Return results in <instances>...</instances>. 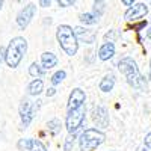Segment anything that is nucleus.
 <instances>
[{"instance_id": "1", "label": "nucleus", "mask_w": 151, "mask_h": 151, "mask_svg": "<svg viewBox=\"0 0 151 151\" xmlns=\"http://www.w3.org/2000/svg\"><path fill=\"white\" fill-rule=\"evenodd\" d=\"M118 70L125 76L127 79V83L134 88L137 91H145L147 89V80L145 77L139 73V68H137L136 62L132 59V58H122L119 62H118Z\"/></svg>"}, {"instance_id": "2", "label": "nucleus", "mask_w": 151, "mask_h": 151, "mask_svg": "<svg viewBox=\"0 0 151 151\" xmlns=\"http://www.w3.org/2000/svg\"><path fill=\"white\" fill-rule=\"evenodd\" d=\"M27 52V41L21 36H15L12 38L8 48H6V56H5V62L9 68H17Z\"/></svg>"}, {"instance_id": "3", "label": "nucleus", "mask_w": 151, "mask_h": 151, "mask_svg": "<svg viewBox=\"0 0 151 151\" xmlns=\"http://www.w3.org/2000/svg\"><path fill=\"white\" fill-rule=\"evenodd\" d=\"M56 38L58 42L60 45V48L68 55V56H74L79 50V41L74 35L73 27H70L68 24H60L56 30Z\"/></svg>"}, {"instance_id": "4", "label": "nucleus", "mask_w": 151, "mask_h": 151, "mask_svg": "<svg viewBox=\"0 0 151 151\" xmlns=\"http://www.w3.org/2000/svg\"><path fill=\"white\" fill-rule=\"evenodd\" d=\"M106 141V134L98 129H86L79 137L80 151H94Z\"/></svg>"}, {"instance_id": "5", "label": "nucleus", "mask_w": 151, "mask_h": 151, "mask_svg": "<svg viewBox=\"0 0 151 151\" xmlns=\"http://www.w3.org/2000/svg\"><path fill=\"white\" fill-rule=\"evenodd\" d=\"M86 118V106H80L77 109H71L67 113L65 118V127L68 130V133H77V130L83 125Z\"/></svg>"}, {"instance_id": "6", "label": "nucleus", "mask_w": 151, "mask_h": 151, "mask_svg": "<svg viewBox=\"0 0 151 151\" xmlns=\"http://www.w3.org/2000/svg\"><path fill=\"white\" fill-rule=\"evenodd\" d=\"M38 110V104H35L33 101H30L29 98H23L21 104H20V118H21V124L24 129H27L30 122L33 121L35 115Z\"/></svg>"}, {"instance_id": "7", "label": "nucleus", "mask_w": 151, "mask_h": 151, "mask_svg": "<svg viewBox=\"0 0 151 151\" xmlns=\"http://www.w3.org/2000/svg\"><path fill=\"white\" fill-rule=\"evenodd\" d=\"M35 14H36V5L29 3L27 6H24L18 12V15H17V24H18V27L21 30H24V29L29 26V23L32 21V18H33Z\"/></svg>"}, {"instance_id": "8", "label": "nucleus", "mask_w": 151, "mask_h": 151, "mask_svg": "<svg viewBox=\"0 0 151 151\" xmlns=\"http://www.w3.org/2000/svg\"><path fill=\"white\" fill-rule=\"evenodd\" d=\"M92 121L98 129H106L109 125V112L103 104H95L92 109Z\"/></svg>"}, {"instance_id": "9", "label": "nucleus", "mask_w": 151, "mask_h": 151, "mask_svg": "<svg viewBox=\"0 0 151 151\" xmlns=\"http://www.w3.org/2000/svg\"><path fill=\"white\" fill-rule=\"evenodd\" d=\"M20 151H47V147L41 142L35 139V137H24L20 139L17 144Z\"/></svg>"}, {"instance_id": "10", "label": "nucleus", "mask_w": 151, "mask_h": 151, "mask_svg": "<svg viewBox=\"0 0 151 151\" xmlns=\"http://www.w3.org/2000/svg\"><path fill=\"white\" fill-rule=\"evenodd\" d=\"M148 14V6L145 3H136L127 9V12L124 14V18L127 21H136Z\"/></svg>"}, {"instance_id": "11", "label": "nucleus", "mask_w": 151, "mask_h": 151, "mask_svg": "<svg viewBox=\"0 0 151 151\" xmlns=\"http://www.w3.org/2000/svg\"><path fill=\"white\" fill-rule=\"evenodd\" d=\"M85 101H86V94H85V91L80 89V88H74V89L71 91V94H70L67 107H68V110H71V109H77V107L83 106Z\"/></svg>"}, {"instance_id": "12", "label": "nucleus", "mask_w": 151, "mask_h": 151, "mask_svg": "<svg viewBox=\"0 0 151 151\" xmlns=\"http://www.w3.org/2000/svg\"><path fill=\"white\" fill-rule=\"evenodd\" d=\"M73 30H74V35H76V38H77V41H83V42H86V44H92V42H95V40H97L95 30L85 29V27H80V26L74 27Z\"/></svg>"}, {"instance_id": "13", "label": "nucleus", "mask_w": 151, "mask_h": 151, "mask_svg": "<svg viewBox=\"0 0 151 151\" xmlns=\"http://www.w3.org/2000/svg\"><path fill=\"white\" fill-rule=\"evenodd\" d=\"M113 55H115V44L112 41H106L98 48V59L100 60H109L113 58Z\"/></svg>"}, {"instance_id": "14", "label": "nucleus", "mask_w": 151, "mask_h": 151, "mask_svg": "<svg viewBox=\"0 0 151 151\" xmlns=\"http://www.w3.org/2000/svg\"><path fill=\"white\" fill-rule=\"evenodd\" d=\"M58 65V58L56 55H53L52 52H45L41 55V67L47 71V70H52Z\"/></svg>"}, {"instance_id": "15", "label": "nucleus", "mask_w": 151, "mask_h": 151, "mask_svg": "<svg viewBox=\"0 0 151 151\" xmlns=\"http://www.w3.org/2000/svg\"><path fill=\"white\" fill-rule=\"evenodd\" d=\"M113 86H115V76H113L112 73L106 74L101 79V82H100V85H98L101 92H110L113 89Z\"/></svg>"}, {"instance_id": "16", "label": "nucleus", "mask_w": 151, "mask_h": 151, "mask_svg": "<svg viewBox=\"0 0 151 151\" xmlns=\"http://www.w3.org/2000/svg\"><path fill=\"white\" fill-rule=\"evenodd\" d=\"M42 91H44V82L41 79H33L27 85V94L32 97H38Z\"/></svg>"}, {"instance_id": "17", "label": "nucleus", "mask_w": 151, "mask_h": 151, "mask_svg": "<svg viewBox=\"0 0 151 151\" xmlns=\"http://www.w3.org/2000/svg\"><path fill=\"white\" fill-rule=\"evenodd\" d=\"M29 74L35 79H40V77H42V76H45V70L38 64V62H33V64H30V67H29Z\"/></svg>"}, {"instance_id": "18", "label": "nucleus", "mask_w": 151, "mask_h": 151, "mask_svg": "<svg viewBox=\"0 0 151 151\" xmlns=\"http://www.w3.org/2000/svg\"><path fill=\"white\" fill-rule=\"evenodd\" d=\"M47 129H48V132L52 134H59L60 129H62V124H60V121L58 118H53V119H50L47 122Z\"/></svg>"}, {"instance_id": "19", "label": "nucleus", "mask_w": 151, "mask_h": 151, "mask_svg": "<svg viewBox=\"0 0 151 151\" xmlns=\"http://www.w3.org/2000/svg\"><path fill=\"white\" fill-rule=\"evenodd\" d=\"M65 77H67L65 70H59V71H56V73L52 76L50 82H52V85H53V86H56V85H59V83L64 82V79H65Z\"/></svg>"}, {"instance_id": "20", "label": "nucleus", "mask_w": 151, "mask_h": 151, "mask_svg": "<svg viewBox=\"0 0 151 151\" xmlns=\"http://www.w3.org/2000/svg\"><path fill=\"white\" fill-rule=\"evenodd\" d=\"M83 24H95L97 23V20H98V17L97 15H94L92 12H85V14H82L80 15V18H79Z\"/></svg>"}, {"instance_id": "21", "label": "nucleus", "mask_w": 151, "mask_h": 151, "mask_svg": "<svg viewBox=\"0 0 151 151\" xmlns=\"http://www.w3.org/2000/svg\"><path fill=\"white\" fill-rule=\"evenodd\" d=\"M76 137H77V133H70V134L65 137V142H64V150H65V151H71V150H73L74 142H76Z\"/></svg>"}, {"instance_id": "22", "label": "nucleus", "mask_w": 151, "mask_h": 151, "mask_svg": "<svg viewBox=\"0 0 151 151\" xmlns=\"http://www.w3.org/2000/svg\"><path fill=\"white\" fill-rule=\"evenodd\" d=\"M56 2H58V5L60 8H68V6L76 3V0H56Z\"/></svg>"}, {"instance_id": "23", "label": "nucleus", "mask_w": 151, "mask_h": 151, "mask_svg": "<svg viewBox=\"0 0 151 151\" xmlns=\"http://www.w3.org/2000/svg\"><path fill=\"white\" fill-rule=\"evenodd\" d=\"M38 2H40V6H42V8H48L52 5V0H38Z\"/></svg>"}, {"instance_id": "24", "label": "nucleus", "mask_w": 151, "mask_h": 151, "mask_svg": "<svg viewBox=\"0 0 151 151\" xmlns=\"http://www.w3.org/2000/svg\"><path fill=\"white\" fill-rule=\"evenodd\" d=\"M5 56H6V48L5 47H0V64L5 60Z\"/></svg>"}, {"instance_id": "25", "label": "nucleus", "mask_w": 151, "mask_h": 151, "mask_svg": "<svg viewBox=\"0 0 151 151\" xmlns=\"http://www.w3.org/2000/svg\"><path fill=\"white\" fill-rule=\"evenodd\" d=\"M145 147L151 148V133H148V134L145 136Z\"/></svg>"}, {"instance_id": "26", "label": "nucleus", "mask_w": 151, "mask_h": 151, "mask_svg": "<svg viewBox=\"0 0 151 151\" xmlns=\"http://www.w3.org/2000/svg\"><path fill=\"white\" fill-rule=\"evenodd\" d=\"M56 94V88H48V91H47V97H53Z\"/></svg>"}, {"instance_id": "27", "label": "nucleus", "mask_w": 151, "mask_h": 151, "mask_svg": "<svg viewBox=\"0 0 151 151\" xmlns=\"http://www.w3.org/2000/svg\"><path fill=\"white\" fill-rule=\"evenodd\" d=\"M121 2H122V5H125V6H132L134 0H121Z\"/></svg>"}, {"instance_id": "28", "label": "nucleus", "mask_w": 151, "mask_h": 151, "mask_svg": "<svg viewBox=\"0 0 151 151\" xmlns=\"http://www.w3.org/2000/svg\"><path fill=\"white\" fill-rule=\"evenodd\" d=\"M147 36L151 40V23H150V27H148V32H147Z\"/></svg>"}, {"instance_id": "29", "label": "nucleus", "mask_w": 151, "mask_h": 151, "mask_svg": "<svg viewBox=\"0 0 151 151\" xmlns=\"http://www.w3.org/2000/svg\"><path fill=\"white\" fill-rule=\"evenodd\" d=\"M150 79H151V60H150Z\"/></svg>"}, {"instance_id": "30", "label": "nucleus", "mask_w": 151, "mask_h": 151, "mask_svg": "<svg viewBox=\"0 0 151 151\" xmlns=\"http://www.w3.org/2000/svg\"><path fill=\"white\" fill-rule=\"evenodd\" d=\"M2 6H3V0H0V9H2Z\"/></svg>"}, {"instance_id": "31", "label": "nucleus", "mask_w": 151, "mask_h": 151, "mask_svg": "<svg viewBox=\"0 0 151 151\" xmlns=\"http://www.w3.org/2000/svg\"><path fill=\"white\" fill-rule=\"evenodd\" d=\"M94 2H97V3H101V2H103V0H94Z\"/></svg>"}, {"instance_id": "32", "label": "nucleus", "mask_w": 151, "mask_h": 151, "mask_svg": "<svg viewBox=\"0 0 151 151\" xmlns=\"http://www.w3.org/2000/svg\"><path fill=\"white\" fill-rule=\"evenodd\" d=\"M18 2H21V0H18Z\"/></svg>"}]
</instances>
